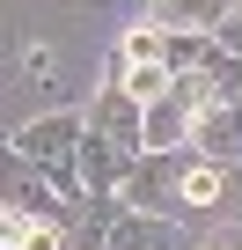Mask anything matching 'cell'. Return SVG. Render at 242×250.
<instances>
[{"label": "cell", "mask_w": 242, "mask_h": 250, "mask_svg": "<svg viewBox=\"0 0 242 250\" xmlns=\"http://www.w3.org/2000/svg\"><path fill=\"white\" fill-rule=\"evenodd\" d=\"M220 0H154V30H213Z\"/></svg>", "instance_id": "6da1fadb"}, {"label": "cell", "mask_w": 242, "mask_h": 250, "mask_svg": "<svg viewBox=\"0 0 242 250\" xmlns=\"http://www.w3.org/2000/svg\"><path fill=\"white\" fill-rule=\"evenodd\" d=\"M66 140H74V118H44V125H30V133H22V147L37 155V162H66Z\"/></svg>", "instance_id": "7a4b0ae2"}, {"label": "cell", "mask_w": 242, "mask_h": 250, "mask_svg": "<svg viewBox=\"0 0 242 250\" xmlns=\"http://www.w3.org/2000/svg\"><path fill=\"white\" fill-rule=\"evenodd\" d=\"M198 147L242 155V110H205V118H198Z\"/></svg>", "instance_id": "3957f363"}, {"label": "cell", "mask_w": 242, "mask_h": 250, "mask_svg": "<svg viewBox=\"0 0 242 250\" xmlns=\"http://www.w3.org/2000/svg\"><path fill=\"white\" fill-rule=\"evenodd\" d=\"M110 250H184V243H176V228H162V221H117Z\"/></svg>", "instance_id": "277c9868"}, {"label": "cell", "mask_w": 242, "mask_h": 250, "mask_svg": "<svg viewBox=\"0 0 242 250\" xmlns=\"http://www.w3.org/2000/svg\"><path fill=\"white\" fill-rule=\"evenodd\" d=\"M8 250H59V235H52V221H22V213H8Z\"/></svg>", "instance_id": "5b68a950"}, {"label": "cell", "mask_w": 242, "mask_h": 250, "mask_svg": "<svg viewBox=\"0 0 242 250\" xmlns=\"http://www.w3.org/2000/svg\"><path fill=\"white\" fill-rule=\"evenodd\" d=\"M205 250H242V235H227V243H205Z\"/></svg>", "instance_id": "8992f818"}, {"label": "cell", "mask_w": 242, "mask_h": 250, "mask_svg": "<svg viewBox=\"0 0 242 250\" xmlns=\"http://www.w3.org/2000/svg\"><path fill=\"white\" fill-rule=\"evenodd\" d=\"M227 44H235V52H242V22H235V30H227Z\"/></svg>", "instance_id": "52a82bcc"}]
</instances>
